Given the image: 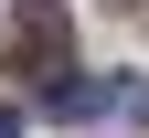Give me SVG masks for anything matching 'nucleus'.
I'll return each mask as SVG.
<instances>
[{"instance_id":"3","label":"nucleus","mask_w":149,"mask_h":138,"mask_svg":"<svg viewBox=\"0 0 149 138\" xmlns=\"http://www.w3.org/2000/svg\"><path fill=\"white\" fill-rule=\"evenodd\" d=\"M0 138H22V128H11V106H0Z\"/></svg>"},{"instance_id":"1","label":"nucleus","mask_w":149,"mask_h":138,"mask_svg":"<svg viewBox=\"0 0 149 138\" xmlns=\"http://www.w3.org/2000/svg\"><path fill=\"white\" fill-rule=\"evenodd\" d=\"M128 106H139V85H117V74L107 85L96 74H53V117H128Z\"/></svg>"},{"instance_id":"2","label":"nucleus","mask_w":149,"mask_h":138,"mask_svg":"<svg viewBox=\"0 0 149 138\" xmlns=\"http://www.w3.org/2000/svg\"><path fill=\"white\" fill-rule=\"evenodd\" d=\"M22 53H32V64H53V53H64V21H53V0H32V11H22Z\"/></svg>"}]
</instances>
